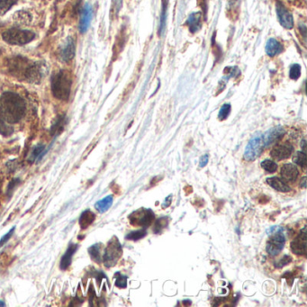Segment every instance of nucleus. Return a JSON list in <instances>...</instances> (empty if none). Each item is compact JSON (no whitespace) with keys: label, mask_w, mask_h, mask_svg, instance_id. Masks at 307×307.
<instances>
[{"label":"nucleus","mask_w":307,"mask_h":307,"mask_svg":"<svg viewBox=\"0 0 307 307\" xmlns=\"http://www.w3.org/2000/svg\"><path fill=\"white\" fill-rule=\"evenodd\" d=\"M20 180H19L18 178H16V180H13V181H11L10 182V186H8V194L11 193L13 190H14V188L16 186V185L18 184Z\"/></svg>","instance_id":"38"},{"label":"nucleus","mask_w":307,"mask_h":307,"mask_svg":"<svg viewBox=\"0 0 307 307\" xmlns=\"http://www.w3.org/2000/svg\"><path fill=\"white\" fill-rule=\"evenodd\" d=\"M100 244H95L93 246H91L90 248H88V253L90 255V257L92 258L93 260H95L98 263L101 262V253H100Z\"/></svg>","instance_id":"26"},{"label":"nucleus","mask_w":307,"mask_h":307,"mask_svg":"<svg viewBox=\"0 0 307 307\" xmlns=\"http://www.w3.org/2000/svg\"><path fill=\"white\" fill-rule=\"evenodd\" d=\"M201 18L202 14L200 12H194L190 14L186 20V26L190 28V32H196L201 28Z\"/></svg>","instance_id":"18"},{"label":"nucleus","mask_w":307,"mask_h":307,"mask_svg":"<svg viewBox=\"0 0 307 307\" xmlns=\"http://www.w3.org/2000/svg\"><path fill=\"white\" fill-rule=\"evenodd\" d=\"M172 196H167V198H166V199H165V201L163 202L162 206V208H168V206H170V203H172Z\"/></svg>","instance_id":"40"},{"label":"nucleus","mask_w":307,"mask_h":307,"mask_svg":"<svg viewBox=\"0 0 307 307\" xmlns=\"http://www.w3.org/2000/svg\"><path fill=\"white\" fill-rule=\"evenodd\" d=\"M283 230H284V229L281 226H272L270 229L266 230V234L268 235L275 234L276 232H283Z\"/></svg>","instance_id":"36"},{"label":"nucleus","mask_w":307,"mask_h":307,"mask_svg":"<svg viewBox=\"0 0 307 307\" xmlns=\"http://www.w3.org/2000/svg\"><path fill=\"white\" fill-rule=\"evenodd\" d=\"M290 262H291V258L289 256H284L281 260H280V262H278V264L276 266L278 268H283L284 265L288 264Z\"/></svg>","instance_id":"37"},{"label":"nucleus","mask_w":307,"mask_h":307,"mask_svg":"<svg viewBox=\"0 0 307 307\" xmlns=\"http://www.w3.org/2000/svg\"><path fill=\"white\" fill-rule=\"evenodd\" d=\"M167 10H168V0H162V14H160V29L158 32L160 34H162L166 26V21H167Z\"/></svg>","instance_id":"24"},{"label":"nucleus","mask_w":307,"mask_h":307,"mask_svg":"<svg viewBox=\"0 0 307 307\" xmlns=\"http://www.w3.org/2000/svg\"><path fill=\"white\" fill-rule=\"evenodd\" d=\"M283 50V46L280 42L276 41L274 38H270L266 44V54L270 57H275L276 55L280 54Z\"/></svg>","instance_id":"20"},{"label":"nucleus","mask_w":307,"mask_h":307,"mask_svg":"<svg viewBox=\"0 0 307 307\" xmlns=\"http://www.w3.org/2000/svg\"><path fill=\"white\" fill-rule=\"evenodd\" d=\"M3 40L12 46L28 44L36 38V34L30 30L11 28L3 32Z\"/></svg>","instance_id":"4"},{"label":"nucleus","mask_w":307,"mask_h":307,"mask_svg":"<svg viewBox=\"0 0 307 307\" xmlns=\"http://www.w3.org/2000/svg\"><path fill=\"white\" fill-rule=\"evenodd\" d=\"M293 146L288 142L276 145L275 147L271 150L270 156L276 160H282L284 158H289L293 152Z\"/></svg>","instance_id":"11"},{"label":"nucleus","mask_w":307,"mask_h":307,"mask_svg":"<svg viewBox=\"0 0 307 307\" xmlns=\"http://www.w3.org/2000/svg\"><path fill=\"white\" fill-rule=\"evenodd\" d=\"M276 10L280 24L286 29H292L294 26V18L292 14L284 8V6L281 2L276 3Z\"/></svg>","instance_id":"9"},{"label":"nucleus","mask_w":307,"mask_h":307,"mask_svg":"<svg viewBox=\"0 0 307 307\" xmlns=\"http://www.w3.org/2000/svg\"><path fill=\"white\" fill-rule=\"evenodd\" d=\"M46 146L44 144L36 145L31 152V154L29 156L28 160L30 162H38L40 160L42 156L46 154Z\"/></svg>","instance_id":"22"},{"label":"nucleus","mask_w":307,"mask_h":307,"mask_svg":"<svg viewBox=\"0 0 307 307\" xmlns=\"http://www.w3.org/2000/svg\"><path fill=\"white\" fill-rule=\"evenodd\" d=\"M306 227H304L300 234L291 242V250L296 255H304L306 253Z\"/></svg>","instance_id":"10"},{"label":"nucleus","mask_w":307,"mask_h":307,"mask_svg":"<svg viewBox=\"0 0 307 307\" xmlns=\"http://www.w3.org/2000/svg\"><path fill=\"white\" fill-rule=\"evenodd\" d=\"M72 80L70 73L64 70L54 73L50 78V90L57 100L67 101L70 98Z\"/></svg>","instance_id":"3"},{"label":"nucleus","mask_w":307,"mask_h":307,"mask_svg":"<svg viewBox=\"0 0 307 307\" xmlns=\"http://www.w3.org/2000/svg\"><path fill=\"white\" fill-rule=\"evenodd\" d=\"M264 149L263 137L262 132H257L250 140L244 152V158L247 162H253L260 157Z\"/></svg>","instance_id":"5"},{"label":"nucleus","mask_w":307,"mask_h":307,"mask_svg":"<svg viewBox=\"0 0 307 307\" xmlns=\"http://www.w3.org/2000/svg\"><path fill=\"white\" fill-rule=\"evenodd\" d=\"M116 286L120 288H126L127 286V278L126 276L118 274V278L116 281Z\"/></svg>","instance_id":"33"},{"label":"nucleus","mask_w":307,"mask_h":307,"mask_svg":"<svg viewBox=\"0 0 307 307\" xmlns=\"http://www.w3.org/2000/svg\"><path fill=\"white\" fill-rule=\"evenodd\" d=\"M280 174L284 181L292 182V181L296 180L299 172H298V168L293 164L288 163V164H284L282 166Z\"/></svg>","instance_id":"14"},{"label":"nucleus","mask_w":307,"mask_h":307,"mask_svg":"<svg viewBox=\"0 0 307 307\" xmlns=\"http://www.w3.org/2000/svg\"><path fill=\"white\" fill-rule=\"evenodd\" d=\"M26 102L14 92H6L0 96V116L10 124L18 122L26 114Z\"/></svg>","instance_id":"2"},{"label":"nucleus","mask_w":307,"mask_h":307,"mask_svg":"<svg viewBox=\"0 0 307 307\" xmlns=\"http://www.w3.org/2000/svg\"><path fill=\"white\" fill-rule=\"evenodd\" d=\"M46 66L42 62H32L31 60L16 56L8 60V70L12 75L21 80L38 83L44 75Z\"/></svg>","instance_id":"1"},{"label":"nucleus","mask_w":307,"mask_h":307,"mask_svg":"<svg viewBox=\"0 0 307 307\" xmlns=\"http://www.w3.org/2000/svg\"><path fill=\"white\" fill-rule=\"evenodd\" d=\"M14 129L8 122H6L3 118L0 116V134L2 136H10L13 134Z\"/></svg>","instance_id":"25"},{"label":"nucleus","mask_w":307,"mask_h":307,"mask_svg":"<svg viewBox=\"0 0 307 307\" xmlns=\"http://www.w3.org/2000/svg\"><path fill=\"white\" fill-rule=\"evenodd\" d=\"M284 242H286V238L283 234V232L271 235L270 240L266 244V252L271 256L278 255L284 248Z\"/></svg>","instance_id":"8"},{"label":"nucleus","mask_w":307,"mask_h":307,"mask_svg":"<svg viewBox=\"0 0 307 307\" xmlns=\"http://www.w3.org/2000/svg\"><path fill=\"white\" fill-rule=\"evenodd\" d=\"M75 41L73 40L72 37H68L66 42V44L64 46V48L62 49L60 52V57L64 60V62H70L74 58L75 56Z\"/></svg>","instance_id":"15"},{"label":"nucleus","mask_w":307,"mask_h":307,"mask_svg":"<svg viewBox=\"0 0 307 307\" xmlns=\"http://www.w3.org/2000/svg\"><path fill=\"white\" fill-rule=\"evenodd\" d=\"M230 104H224L222 106L220 111H219V114H218V118L219 120L224 121L226 120V118H228V116L230 114Z\"/></svg>","instance_id":"32"},{"label":"nucleus","mask_w":307,"mask_h":307,"mask_svg":"<svg viewBox=\"0 0 307 307\" xmlns=\"http://www.w3.org/2000/svg\"><path fill=\"white\" fill-rule=\"evenodd\" d=\"M18 0H0V14H5Z\"/></svg>","instance_id":"28"},{"label":"nucleus","mask_w":307,"mask_h":307,"mask_svg":"<svg viewBox=\"0 0 307 307\" xmlns=\"http://www.w3.org/2000/svg\"><path fill=\"white\" fill-rule=\"evenodd\" d=\"M122 255V247L121 244H119L116 238H114L109 242L108 247L104 250L103 260H104V266L108 268L114 266L118 262L119 258Z\"/></svg>","instance_id":"6"},{"label":"nucleus","mask_w":307,"mask_h":307,"mask_svg":"<svg viewBox=\"0 0 307 307\" xmlns=\"http://www.w3.org/2000/svg\"><path fill=\"white\" fill-rule=\"evenodd\" d=\"M262 168L266 170V172H270V173H273L278 170V165L275 162L271 160H265L264 162H262Z\"/></svg>","instance_id":"29"},{"label":"nucleus","mask_w":307,"mask_h":307,"mask_svg":"<svg viewBox=\"0 0 307 307\" xmlns=\"http://www.w3.org/2000/svg\"><path fill=\"white\" fill-rule=\"evenodd\" d=\"M284 134V130L283 127L276 126L272 128L270 130L266 132L264 134H262L263 137V144L264 147H268L270 145L273 144L276 140L281 139Z\"/></svg>","instance_id":"12"},{"label":"nucleus","mask_w":307,"mask_h":307,"mask_svg":"<svg viewBox=\"0 0 307 307\" xmlns=\"http://www.w3.org/2000/svg\"><path fill=\"white\" fill-rule=\"evenodd\" d=\"M266 183L272 186L274 190H278L280 192L286 193V192L291 191L290 186L286 185L284 181L280 180V178H278V176H272V178H266Z\"/></svg>","instance_id":"19"},{"label":"nucleus","mask_w":307,"mask_h":307,"mask_svg":"<svg viewBox=\"0 0 307 307\" xmlns=\"http://www.w3.org/2000/svg\"><path fill=\"white\" fill-rule=\"evenodd\" d=\"M306 154L304 152H298L293 157V162L302 168L306 166Z\"/></svg>","instance_id":"27"},{"label":"nucleus","mask_w":307,"mask_h":307,"mask_svg":"<svg viewBox=\"0 0 307 307\" xmlns=\"http://www.w3.org/2000/svg\"><path fill=\"white\" fill-rule=\"evenodd\" d=\"M95 219V214L91 212L90 210H86L82 212V216L80 217V226L82 227V229H86L93 224Z\"/></svg>","instance_id":"21"},{"label":"nucleus","mask_w":307,"mask_h":307,"mask_svg":"<svg viewBox=\"0 0 307 307\" xmlns=\"http://www.w3.org/2000/svg\"><path fill=\"white\" fill-rule=\"evenodd\" d=\"M146 235H147V232L145 230H134L126 235V239L130 240H138L144 238Z\"/></svg>","instance_id":"30"},{"label":"nucleus","mask_w":307,"mask_h":307,"mask_svg":"<svg viewBox=\"0 0 307 307\" xmlns=\"http://www.w3.org/2000/svg\"><path fill=\"white\" fill-rule=\"evenodd\" d=\"M236 2H237V0H228V3H229V6L234 5Z\"/></svg>","instance_id":"42"},{"label":"nucleus","mask_w":307,"mask_h":307,"mask_svg":"<svg viewBox=\"0 0 307 307\" xmlns=\"http://www.w3.org/2000/svg\"><path fill=\"white\" fill-rule=\"evenodd\" d=\"M208 163V155H204L199 160V167L204 168Z\"/></svg>","instance_id":"39"},{"label":"nucleus","mask_w":307,"mask_h":307,"mask_svg":"<svg viewBox=\"0 0 307 307\" xmlns=\"http://www.w3.org/2000/svg\"><path fill=\"white\" fill-rule=\"evenodd\" d=\"M78 245L77 244H70L68 246V250H66V252L64 253V256L62 258V260L60 263V268L62 270H66L68 266H70L72 262L73 255L77 252Z\"/></svg>","instance_id":"16"},{"label":"nucleus","mask_w":307,"mask_h":307,"mask_svg":"<svg viewBox=\"0 0 307 307\" xmlns=\"http://www.w3.org/2000/svg\"><path fill=\"white\" fill-rule=\"evenodd\" d=\"M300 75H301V67H300V65H298V64L292 65L291 68H290V72H289L290 78L294 80H296L300 77Z\"/></svg>","instance_id":"31"},{"label":"nucleus","mask_w":307,"mask_h":307,"mask_svg":"<svg viewBox=\"0 0 307 307\" xmlns=\"http://www.w3.org/2000/svg\"><path fill=\"white\" fill-rule=\"evenodd\" d=\"M14 229H16V227H13L6 234L4 235V236L0 239V247H2L4 244H6V242L11 238V236L14 234Z\"/></svg>","instance_id":"35"},{"label":"nucleus","mask_w":307,"mask_h":307,"mask_svg":"<svg viewBox=\"0 0 307 307\" xmlns=\"http://www.w3.org/2000/svg\"><path fill=\"white\" fill-rule=\"evenodd\" d=\"M168 224L167 218H160L158 219V221L156 222V226H155V232H158V230H162L163 229V227L166 226Z\"/></svg>","instance_id":"34"},{"label":"nucleus","mask_w":307,"mask_h":307,"mask_svg":"<svg viewBox=\"0 0 307 307\" xmlns=\"http://www.w3.org/2000/svg\"><path fill=\"white\" fill-rule=\"evenodd\" d=\"M66 124H67V116L65 114L58 116L54 122L52 124V126L50 127V136L56 138L57 136H60L64 131V128L66 126Z\"/></svg>","instance_id":"17"},{"label":"nucleus","mask_w":307,"mask_h":307,"mask_svg":"<svg viewBox=\"0 0 307 307\" xmlns=\"http://www.w3.org/2000/svg\"><path fill=\"white\" fill-rule=\"evenodd\" d=\"M113 201V196H108L104 198L102 200H100L98 202H96L95 204V208L100 212H106L109 208L112 206Z\"/></svg>","instance_id":"23"},{"label":"nucleus","mask_w":307,"mask_h":307,"mask_svg":"<svg viewBox=\"0 0 307 307\" xmlns=\"http://www.w3.org/2000/svg\"><path fill=\"white\" fill-rule=\"evenodd\" d=\"M154 212L150 209L140 208L132 212L129 216L132 226H139L147 227L152 224L154 220Z\"/></svg>","instance_id":"7"},{"label":"nucleus","mask_w":307,"mask_h":307,"mask_svg":"<svg viewBox=\"0 0 307 307\" xmlns=\"http://www.w3.org/2000/svg\"><path fill=\"white\" fill-rule=\"evenodd\" d=\"M92 16H93V10L90 4H86L85 6L83 8V10L82 12V16H80V31L82 34L86 32V30L90 28V24L92 20Z\"/></svg>","instance_id":"13"},{"label":"nucleus","mask_w":307,"mask_h":307,"mask_svg":"<svg viewBox=\"0 0 307 307\" xmlns=\"http://www.w3.org/2000/svg\"><path fill=\"white\" fill-rule=\"evenodd\" d=\"M300 186H302V188H306V176L302 178L301 183H300Z\"/></svg>","instance_id":"41"}]
</instances>
